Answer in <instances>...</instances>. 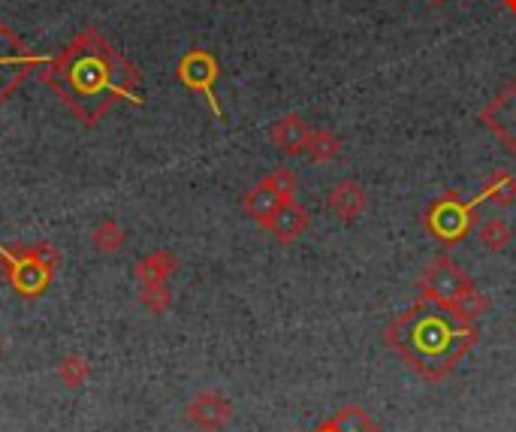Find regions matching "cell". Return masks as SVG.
Listing matches in <instances>:
<instances>
[{"label": "cell", "mask_w": 516, "mask_h": 432, "mask_svg": "<svg viewBox=\"0 0 516 432\" xmlns=\"http://www.w3.org/2000/svg\"><path fill=\"white\" fill-rule=\"evenodd\" d=\"M40 79L88 127L121 100L133 106L142 103V73L94 28L76 34L55 58H49Z\"/></svg>", "instance_id": "obj_1"}, {"label": "cell", "mask_w": 516, "mask_h": 432, "mask_svg": "<svg viewBox=\"0 0 516 432\" xmlns=\"http://www.w3.org/2000/svg\"><path fill=\"white\" fill-rule=\"evenodd\" d=\"M384 339L411 363L420 378L435 384L456 369V363L477 345L480 333L474 321H465L444 306L420 300L387 324Z\"/></svg>", "instance_id": "obj_2"}, {"label": "cell", "mask_w": 516, "mask_h": 432, "mask_svg": "<svg viewBox=\"0 0 516 432\" xmlns=\"http://www.w3.org/2000/svg\"><path fill=\"white\" fill-rule=\"evenodd\" d=\"M58 263H61V254L49 242L25 245L16 251L4 248V272H7L10 284L16 287V294H22V297L43 294L52 281V275H55V269H58Z\"/></svg>", "instance_id": "obj_3"}, {"label": "cell", "mask_w": 516, "mask_h": 432, "mask_svg": "<svg viewBox=\"0 0 516 432\" xmlns=\"http://www.w3.org/2000/svg\"><path fill=\"white\" fill-rule=\"evenodd\" d=\"M477 200H462L456 191H447L423 212V227L432 239H438L444 248L459 245L477 224Z\"/></svg>", "instance_id": "obj_4"}, {"label": "cell", "mask_w": 516, "mask_h": 432, "mask_svg": "<svg viewBox=\"0 0 516 432\" xmlns=\"http://www.w3.org/2000/svg\"><path fill=\"white\" fill-rule=\"evenodd\" d=\"M417 291L420 300L444 306V309H456L471 291H477L474 281L450 260V257H435L417 278Z\"/></svg>", "instance_id": "obj_5"}, {"label": "cell", "mask_w": 516, "mask_h": 432, "mask_svg": "<svg viewBox=\"0 0 516 432\" xmlns=\"http://www.w3.org/2000/svg\"><path fill=\"white\" fill-rule=\"evenodd\" d=\"M49 58L34 55L4 22H0V106H4L13 91L28 79L34 67H43Z\"/></svg>", "instance_id": "obj_6"}, {"label": "cell", "mask_w": 516, "mask_h": 432, "mask_svg": "<svg viewBox=\"0 0 516 432\" xmlns=\"http://www.w3.org/2000/svg\"><path fill=\"white\" fill-rule=\"evenodd\" d=\"M176 76H179V82H182L188 91L200 94V97L209 103V109H212L215 118H224L221 103H218V94H215V82H218V76H221V67H218L215 55H209V52H203V49L188 52V55L179 61Z\"/></svg>", "instance_id": "obj_7"}, {"label": "cell", "mask_w": 516, "mask_h": 432, "mask_svg": "<svg viewBox=\"0 0 516 432\" xmlns=\"http://www.w3.org/2000/svg\"><path fill=\"white\" fill-rule=\"evenodd\" d=\"M483 127L501 142V146L516 158V79L507 82L504 91H498L480 112Z\"/></svg>", "instance_id": "obj_8"}, {"label": "cell", "mask_w": 516, "mask_h": 432, "mask_svg": "<svg viewBox=\"0 0 516 432\" xmlns=\"http://www.w3.org/2000/svg\"><path fill=\"white\" fill-rule=\"evenodd\" d=\"M308 136H311V127L302 115H284L275 121V127L269 130V139L278 152H284L287 158H296L305 152L308 146Z\"/></svg>", "instance_id": "obj_9"}, {"label": "cell", "mask_w": 516, "mask_h": 432, "mask_svg": "<svg viewBox=\"0 0 516 432\" xmlns=\"http://www.w3.org/2000/svg\"><path fill=\"white\" fill-rule=\"evenodd\" d=\"M308 224H311L308 209L299 206L296 200H287V203L278 206V212H275L263 227H266L278 242H293V239H299V236L308 230Z\"/></svg>", "instance_id": "obj_10"}, {"label": "cell", "mask_w": 516, "mask_h": 432, "mask_svg": "<svg viewBox=\"0 0 516 432\" xmlns=\"http://www.w3.org/2000/svg\"><path fill=\"white\" fill-rule=\"evenodd\" d=\"M329 209L341 218V221H357L366 209V188L354 179H341L332 185L329 197H326Z\"/></svg>", "instance_id": "obj_11"}, {"label": "cell", "mask_w": 516, "mask_h": 432, "mask_svg": "<svg viewBox=\"0 0 516 432\" xmlns=\"http://www.w3.org/2000/svg\"><path fill=\"white\" fill-rule=\"evenodd\" d=\"M230 414H233L230 402H227L224 396H218V393H209V390L200 393V396L188 405V417H191L200 429H209V432L227 426Z\"/></svg>", "instance_id": "obj_12"}, {"label": "cell", "mask_w": 516, "mask_h": 432, "mask_svg": "<svg viewBox=\"0 0 516 432\" xmlns=\"http://www.w3.org/2000/svg\"><path fill=\"white\" fill-rule=\"evenodd\" d=\"M281 203H287V200L278 194V188H275L269 179H260V182L245 194V203H242V206H245V212H248L260 227H263V224L278 212V206H281Z\"/></svg>", "instance_id": "obj_13"}, {"label": "cell", "mask_w": 516, "mask_h": 432, "mask_svg": "<svg viewBox=\"0 0 516 432\" xmlns=\"http://www.w3.org/2000/svg\"><path fill=\"white\" fill-rule=\"evenodd\" d=\"M477 203H495V206L516 203V176L510 170H495L492 176H486Z\"/></svg>", "instance_id": "obj_14"}, {"label": "cell", "mask_w": 516, "mask_h": 432, "mask_svg": "<svg viewBox=\"0 0 516 432\" xmlns=\"http://www.w3.org/2000/svg\"><path fill=\"white\" fill-rule=\"evenodd\" d=\"M176 272V257L169 251H151L136 263V278L139 284H166V278Z\"/></svg>", "instance_id": "obj_15"}, {"label": "cell", "mask_w": 516, "mask_h": 432, "mask_svg": "<svg viewBox=\"0 0 516 432\" xmlns=\"http://www.w3.org/2000/svg\"><path fill=\"white\" fill-rule=\"evenodd\" d=\"M332 429L338 432H378V423L360 408V405H348V408H341L338 414H332L326 420Z\"/></svg>", "instance_id": "obj_16"}, {"label": "cell", "mask_w": 516, "mask_h": 432, "mask_svg": "<svg viewBox=\"0 0 516 432\" xmlns=\"http://www.w3.org/2000/svg\"><path fill=\"white\" fill-rule=\"evenodd\" d=\"M338 152H341V139H338L332 130H311L308 146H305V155H308L314 164H329Z\"/></svg>", "instance_id": "obj_17"}, {"label": "cell", "mask_w": 516, "mask_h": 432, "mask_svg": "<svg viewBox=\"0 0 516 432\" xmlns=\"http://www.w3.org/2000/svg\"><path fill=\"white\" fill-rule=\"evenodd\" d=\"M477 239L486 251H504L513 242V233H510V224L504 218H489L480 224Z\"/></svg>", "instance_id": "obj_18"}, {"label": "cell", "mask_w": 516, "mask_h": 432, "mask_svg": "<svg viewBox=\"0 0 516 432\" xmlns=\"http://www.w3.org/2000/svg\"><path fill=\"white\" fill-rule=\"evenodd\" d=\"M91 242H94V248H97V251H106V254H112V251H118V248L124 245V230L118 227V221H112V218H103V221L94 227V233H91Z\"/></svg>", "instance_id": "obj_19"}, {"label": "cell", "mask_w": 516, "mask_h": 432, "mask_svg": "<svg viewBox=\"0 0 516 432\" xmlns=\"http://www.w3.org/2000/svg\"><path fill=\"white\" fill-rule=\"evenodd\" d=\"M88 372L91 369H88L85 357H79V354H70L58 363V378L64 387H82L88 381Z\"/></svg>", "instance_id": "obj_20"}, {"label": "cell", "mask_w": 516, "mask_h": 432, "mask_svg": "<svg viewBox=\"0 0 516 432\" xmlns=\"http://www.w3.org/2000/svg\"><path fill=\"white\" fill-rule=\"evenodd\" d=\"M139 303H142L148 312L160 315V312H166V309H169L172 297H169V291H166V284H142Z\"/></svg>", "instance_id": "obj_21"}, {"label": "cell", "mask_w": 516, "mask_h": 432, "mask_svg": "<svg viewBox=\"0 0 516 432\" xmlns=\"http://www.w3.org/2000/svg\"><path fill=\"white\" fill-rule=\"evenodd\" d=\"M504 7H507V10H510L513 16H516V0H504Z\"/></svg>", "instance_id": "obj_22"}, {"label": "cell", "mask_w": 516, "mask_h": 432, "mask_svg": "<svg viewBox=\"0 0 516 432\" xmlns=\"http://www.w3.org/2000/svg\"><path fill=\"white\" fill-rule=\"evenodd\" d=\"M317 432H338V429H332V426H329V423H323V426H320V429H317Z\"/></svg>", "instance_id": "obj_23"}, {"label": "cell", "mask_w": 516, "mask_h": 432, "mask_svg": "<svg viewBox=\"0 0 516 432\" xmlns=\"http://www.w3.org/2000/svg\"><path fill=\"white\" fill-rule=\"evenodd\" d=\"M0 269H4V248H0Z\"/></svg>", "instance_id": "obj_24"}, {"label": "cell", "mask_w": 516, "mask_h": 432, "mask_svg": "<svg viewBox=\"0 0 516 432\" xmlns=\"http://www.w3.org/2000/svg\"><path fill=\"white\" fill-rule=\"evenodd\" d=\"M429 4H435V7H438V4H444V0H429Z\"/></svg>", "instance_id": "obj_25"}, {"label": "cell", "mask_w": 516, "mask_h": 432, "mask_svg": "<svg viewBox=\"0 0 516 432\" xmlns=\"http://www.w3.org/2000/svg\"><path fill=\"white\" fill-rule=\"evenodd\" d=\"M0 351H4V348H0Z\"/></svg>", "instance_id": "obj_26"}]
</instances>
